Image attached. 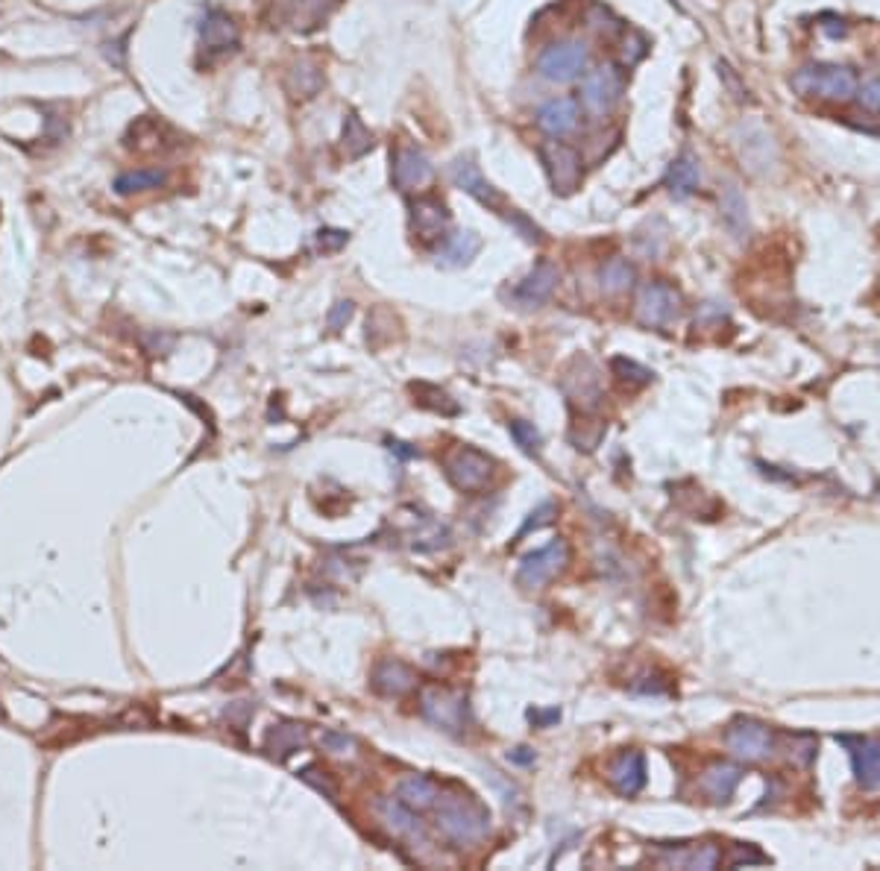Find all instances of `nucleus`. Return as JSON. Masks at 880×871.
<instances>
[{
    "label": "nucleus",
    "instance_id": "obj_1",
    "mask_svg": "<svg viewBox=\"0 0 880 871\" xmlns=\"http://www.w3.org/2000/svg\"><path fill=\"white\" fill-rule=\"evenodd\" d=\"M438 828L455 845H476L490 833V813L470 795H440Z\"/></svg>",
    "mask_w": 880,
    "mask_h": 871
},
{
    "label": "nucleus",
    "instance_id": "obj_2",
    "mask_svg": "<svg viewBox=\"0 0 880 871\" xmlns=\"http://www.w3.org/2000/svg\"><path fill=\"white\" fill-rule=\"evenodd\" d=\"M792 88L801 97L825 103H848L857 97V74L848 65H804L792 74Z\"/></svg>",
    "mask_w": 880,
    "mask_h": 871
},
{
    "label": "nucleus",
    "instance_id": "obj_3",
    "mask_svg": "<svg viewBox=\"0 0 880 871\" xmlns=\"http://www.w3.org/2000/svg\"><path fill=\"white\" fill-rule=\"evenodd\" d=\"M590 65V44L581 39L555 42L537 56V74L549 83H570Z\"/></svg>",
    "mask_w": 880,
    "mask_h": 871
},
{
    "label": "nucleus",
    "instance_id": "obj_4",
    "mask_svg": "<svg viewBox=\"0 0 880 871\" xmlns=\"http://www.w3.org/2000/svg\"><path fill=\"white\" fill-rule=\"evenodd\" d=\"M622 86H625V77L619 71V65L614 62H605L593 71L584 74L581 80V103L590 115L596 118H605L611 115L622 97Z\"/></svg>",
    "mask_w": 880,
    "mask_h": 871
},
{
    "label": "nucleus",
    "instance_id": "obj_5",
    "mask_svg": "<svg viewBox=\"0 0 880 871\" xmlns=\"http://www.w3.org/2000/svg\"><path fill=\"white\" fill-rule=\"evenodd\" d=\"M420 710L432 725H438L440 731H446V734H464L467 725H470L467 696L455 693V690H440V687L426 690L423 698H420Z\"/></svg>",
    "mask_w": 880,
    "mask_h": 871
},
{
    "label": "nucleus",
    "instance_id": "obj_6",
    "mask_svg": "<svg viewBox=\"0 0 880 871\" xmlns=\"http://www.w3.org/2000/svg\"><path fill=\"white\" fill-rule=\"evenodd\" d=\"M567 564H570V546H567V540L558 537L549 546H543V549H537V552H531V555L523 558V564L517 569V584L523 590H540L555 575H561Z\"/></svg>",
    "mask_w": 880,
    "mask_h": 871
},
{
    "label": "nucleus",
    "instance_id": "obj_7",
    "mask_svg": "<svg viewBox=\"0 0 880 871\" xmlns=\"http://www.w3.org/2000/svg\"><path fill=\"white\" fill-rule=\"evenodd\" d=\"M681 314V294L666 282H646L637 294V317L643 326L666 329Z\"/></svg>",
    "mask_w": 880,
    "mask_h": 871
},
{
    "label": "nucleus",
    "instance_id": "obj_8",
    "mask_svg": "<svg viewBox=\"0 0 880 871\" xmlns=\"http://www.w3.org/2000/svg\"><path fill=\"white\" fill-rule=\"evenodd\" d=\"M493 476V458L473 446H461L446 458V479L452 481L461 493H476Z\"/></svg>",
    "mask_w": 880,
    "mask_h": 871
},
{
    "label": "nucleus",
    "instance_id": "obj_9",
    "mask_svg": "<svg viewBox=\"0 0 880 871\" xmlns=\"http://www.w3.org/2000/svg\"><path fill=\"white\" fill-rule=\"evenodd\" d=\"M241 44V30L235 18L223 9H206L200 21V50L206 53V62H215L220 56H229Z\"/></svg>",
    "mask_w": 880,
    "mask_h": 871
},
{
    "label": "nucleus",
    "instance_id": "obj_10",
    "mask_svg": "<svg viewBox=\"0 0 880 871\" xmlns=\"http://www.w3.org/2000/svg\"><path fill=\"white\" fill-rule=\"evenodd\" d=\"M725 742L731 748L734 757L746 760V763H757V760H766L775 748V734L763 725V722H754V719H737L728 734H725Z\"/></svg>",
    "mask_w": 880,
    "mask_h": 871
},
{
    "label": "nucleus",
    "instance_id": "obj_11",
    "mask_svg": "<svg viewBox=\"0 0 880 871\" xmlns=\"http://www.w3.org/2000/svg\"><path fill=\"white\" fill-rule=\"evenodd\" d=\"M540 159H543V168L552 179V188L561 191V194H570L578 188L581 182V156L572 150L570 144L564 141H546L540 147Z\"/></svg>",
    "mask_w": 880,
    "mask_h": 871
},
{
    "label": "nucleus",
    "instance_id": "obj_12",
    "mask_svg": "<svg viewBox=\"0 0 880 871\" xmlns=\"http://www.w3.org/2000/svg\"><path fill=\"white\" fill-rule=\"evenodd\" d=\"M432 162L417 147H399L394 156V185L399 191H420L432 182Z\"/></svg>",
    "mask_w": 880,
    "mask_h": 871
},
{
    "label": "nucleus",
    "instance_id": "obj_13",
    "mask_svg": "<svg viewBox=\"0 0 880 871\" xmlns=\"http://www.w3.org/2000/svg\"><path fill=\"white\" fill-rule=\"evenodd\" d=\"M449 176H452V182L464 191V194H470V197H476L479 203L484 206H490V209H499L502 206V197H499V191L484 179V174L479 171V165L470 159V156H461V159H455L452 162V168H449Z\"/></svg>",
    "mask_w": 880,
    "mask_h": 871
},
{
    "label": "nucleus",
    "instance_id": "obj_14",
    "mask_svg": "<svg viewBox=\"0 0 880 871\" xmlns=\"http://www.w3.org/2000/svg\"><path fill=\"white\" fill-rule=\"evenodd\" d=\"M842 742L851 748V763H854V775L857 784L866 792L880 789V740H851L842 737Z\"/></svg>",
    "mask_w": 880,
    "mask_h": 871
},
{
    "label": "nucleus",
    "instance_id": "obj_15",
    "mask_svg": "<svg viewBox=\"0 0 880 871\" xmlns=\"http://www.w3.org/2000/svg\"><path fill=\"white\" fill-rule=\"evenodd\" d=\"M608 781L619 795L631 798L646 786V757L640 751H625L619 754L611 769H608Z\"/></svg>",
    "mask_w": 880,
    "mask_h": 871
},
{
    "label": "nucleus",
    "instance_id": "obj_16",
    "mask_svg": "<svg viewBox=\"0 0 880 871\" xmlns=\"http://www.w3.org/2000/svg\"><path fill=\"white\" fill-rule=\"evenodd\" d=\"M449 209L440 203L438 197H420L411 203V229L423 241H435L449 229Z\"/></svg>",
    "mask_w": 880,
    "mask_h": 871
},
{
    "label": "nucleus",
    "instance_id": "obj_17",
    "mask_svg": "<svg viewBox=\"0 0 880 871\" xmlns=\"http://www.w3.org/2000/svg\"><path fill=\"white\" fill-rule=\"evenodd\" d=\"M578 118H581V109L572 97H555L537 112V127L552 138H564L575 132Z\"/></svg>",
    "mask_w": 880,
    "mask_h": 871
},
{
    "label": "nucleus",
    "instance_id": "obj_18",
    "mask_svg": "<svg viewBox=\"0 0 880 871\" xmlns=\"http://www.w3.org/2000/svg\"><path fill=\"white\" fill-rule=\"evenodd\" d=\"M555 288H558V267L552 262H540L534 264V270L517 285L514 300L523 305H540L552 297Z\"/></svg>",
    "mask_w": 880,
    "mask_h": 871
},
{
    "label": "nucleus",
    "instance_id": "obj_19",
    "mask_svg": "<svg viewBox=\"0 0 880 871\" xmlns=\"http://www.w3.org/2000/svg\"><path fill=\"white\" fill-rule=\"evenodd\" d=\"M663 863L675 869H716L722 863V851L710 842L699 845H681V848H663Z\"/></svg>",
    "mask_w": 880,
    "mask_h": 871
},
{
    "label": "nucleus",
    "instance_id": "obj_20",
    "mask_svg": "<svg viewBox=\"0 0 880 871\" xmlns=\"http://www.w3.org/2000/svg\"><path fill=\"white\" fill-rule=\"evenodd\" d=\"M414 684H417V675L402 660H382L373 669V687L382 696H405L414 690Z\"/></svg>",
    "mask_w": 880,
    "mask_h": 871
},
{
    "label": "nucleus",
    "instance_id": "obj_21",
    "mask_svg": "<svg viewBox=\"0 0 880 871\" xmlns=\"http://www.w3.org/2000/svg\"><path fill=\"white\" fill-rule=\"evenodd\" d=\"M740 778H743L740 766H734V763H713V766L704 769L699 786H702V792L710 801L725 804V801H731L734 789L740 786Z\"/></svg>",
    "mask_w": 880,
    "mask_h": 871
},
{
    "label": "nucleus",
    "instance_id": "obj_22",
    "mask_svg": "<svg viewBox=\"0 0 880 871\" xmlns=\"http://www.w3.org/2000/svg\"><path fill=\"white\" fill-rule=\"evenodd\" d=\"M702 185V168H699V159L693 153H684L672 162L669 174H666V188L675 200H687L699 191Z\"/></svg>",
    "mask_w": 880,
    "mask_h": 871
},
{
    "label": "nucleus",
    "instance_id": "obj_23",
    "mask_svg": "<svg viewBox=\"0 0 880 871\" xmlns=\"http://www.w3.org/2000/svg\"><path fill=\"white\" fill-rule=\"evenodd\" d=\"M482 250V238L473 232V229H464V232H455L449 235V241L443 244V250L438 253V264L443 267H464L470 264Z\"/></svg>",
    "mask_w": 880,
    "mask_h": 871
},
{
    "label": "nucleus",
    "instance_id": "obj_24",
    "mask_svg": "<svg viewBox=\"0 0 880 871\" xmlns=\"http://www.w3.org/2000/svg\"><path fill=\"white\" fill-rule=\"evenodd\" d=\"M379 813L385 819V825L394 830L396 836H405V839H423V825L420 819L414 816V810L408 804H402L399 798H385L379 801Z\"/></svg>",
    "mask_w": 880,
    "mask_h": 871
},
{
    "label": "nucleus",
    "instance_id": "obj_25",
    "mask_svg": "<svg viewBox=\"0 0 880 871\" xmlns=\"http://www.w3.org/2000/svg\"><path fill=\"white\" fill-rule=\"evenodd\" d=\"M396 795L402 804H408L411 810H429L435 807L440 798L438 784L426 775H411V778H402L399 786H396Z\"/></svg>",
    "mask_w": 880,
    "mask_h": 871
},
{
    "label": "nucleus",
    "instance_id": "obj_26",
    "mask_svg": "<svg viewBox=\"0 0 880 871\" xmlns=\"http://www.w3.org/2000/svg\"><path fill=\"white\" fill-rule=\"evenodd\" d=\"M171 174L165 168H138V171H127L115 179V191L121 197H130V194H141V191H153V188H165L168 185Z\"/></svg>",
    "mask_w": 880,
    "mask_h": 871
},
{
    "label": "nucleus",
    "instance_id": "obj_27",
    "mask_svg": "<svg viewBox=\"0 0 880 871\" xmlns=\"http://www.w3.org/2000/svg\"><path fill=\"white\" fill-rule=\"evenodd\" d=\"M338 0H288V24L297 30H311L317 27Z\"/></svg>",
    "mask_w": 880,
    "mask_h": 871
},
{
    "label": "nucleus",
    "instance_id": "obj_28",
    "mask_svg": "<svg viewBox=\"0 0 880 871\" xmlns=\"http://www.w3.org/2000/svg\"><path fill=\"white\" fill-rule=\"evenodd\" d=\"M306 745V728L303 725H294V722H282V725H273L270 734H267V751L273 757H288L294 751H300Z\"/></svg>",
    "mask_w": 880,
    "mask_h": 871
},
{
    "label": "nucleus",
    "instance_id": "obj_29",
    "mask_svg": "<svg viewBox=\"0 0 880 871\" xmlns=\"http://www.w3.org/2000/svg\"><path fill=\"white\" fill-rule=\"evenodd\" d=\"M320 86H323V74L311 59H300L288 74V88L294 97H314Z\"/></svg>",
    "mask_w": 880,
    "mask_h": 871
},
{
    "label": "nucleus",
    "instance_id": "obj_30",
    "mask_svg": "<svg viewBox=\"0 0 880 871\" xmlns=\"http://www.w3.org/2000/svg\"><path fill=\"white\" fill-rule=\"evenodd\" d=\"M370 150H373V132L361 124V118L355 112H350L347 121H344V153H347V159H361Z\"/></svg>",
    "mask_w": 880,
    "mask_h": 871
},
{
    "label": "nucleus",
    "instance_id": "obj_31",
    "mask_svg": "<svg viewBox=\"0 0 880 871\" xmlns=\"http://www.w3.org/2000/svg\"><path fill=\"white\" fill-rule=\"evenodd\" d=\"M599 282H602V291L605 294H625L631 285H634V267L625 262V259H611L599 270Z\"/></svg>",
    "mask_w": 880,
    "mask_h": 871
},
{
    "label": "nucleus",
    "instance_id": "obj_32",
    "mask_svg": "<svg viewBox=\"0 0 880 871\" xmlns=\"http://www.w3.org/2000/svg\"><path fill=\"white\" fill-rule=\"evenodd\" d=\"M722 215H725L728 226H731L737 235L748 226L746 200H743V194H740L737 185H728V191H725V197H722Z\"/></svg>",
    "mask_w": 880,
    "mask_h": 871
},
{
    "label": "nucleus",
    "instance_id": "obj_33",
    "mask_svg": "<svg viewBox=\"0 0 880 871\" xmlns=\"http://www.w3.org/2000/svg\"><path fill=\"white\" fill-rule=\"evenodd\" d=\"M587 27L596 30V33H602V36H614L616 30H619V21H616V15L608 6L590 3V9H587Z\"/></svg>",
    "mask_w": 880,
    "mask_h": 871
},
{
    "label": "nucleus",
    "instance_id": "obj_34",
    "mask_svg": "<svg viewBox=\"0 0 880 871\" xmlns=\"http://www.w3.org/2000/svg\"><path fill=\"white\" fill-rule=\"evenodd\" d=\"M816 748H819V742L813 734H795L790 740V760L795 766H810L816 757Z\"/></svg>",
    "mask_w": 880,
    "mask_h": 871
},
{
    "label": "nucleus",
    "instance_id": "obj_35",
    "mask_svg": "<svg viewBox=\"0 0 880 871\" xmlns=\"http://www.w3.org/2000/svg\"><path fill=\"white\" fill-rule=\"evenodd\" d=\"M611 367H614V373L622 379V382H631V385H646V382H652V373H649L646 367H640L637 361L614 358Z\"/></svg>",
    "mask_w": 880,
    "mask_h": 871
},
{
    "label": "nucleus",
    "instance_id": "obj_36",
    "mask_svg": "<svg viewBox=\"0 0 880 871\" xmlns=\"http://www.w3.org/2000/svg\"><path fill=\"white\" fill-rule=\"evenodd\" d=\"M508 429H511V437L517 440V446H523L526 452H531V455H534V452L540 449L543 437H540V432L534 429V423H526V420H514Z\"/></svg>",
    "mask_w": 880,
    "mask_h": 871
},
{
    "label": "nucleus",
    "instance_id": "obj_37",
    "mask_svg": "<svg viewBox=\"0 0 880 871\" xmlns=\"http://www.w3.org/2000/svg\"><path fill=\"white\" fill-rule=\"evenodd\" d=\"M555 511H558V508H555V502H543V505H540V508H537V511H531V514H528L526 525H523V528H520V531H517V540H520V537H526L528 531H534V528H540V525H549V523H552V517H555Z\"/></svg>",
    "mask_w": 880,
    "mask_h": 871
},
{
    "label": "nucleus",
    "instance_id": "obj_38",
    "mask_svg": "<svg viewBox=\"0 0 880 871\" xmlns=\"http://www.w3.org/2000/svg\"><path fill=\"white\" fill-rule=\"evenodd\" d=\"M320 742H323V748H326L329 754H338V757H341V754H350L352 748H355L352 737L341 734V731H326V734L320 737Z\"/></svg>",
    "mask_w": 880,
    "mask_h": 871
},
{
    "label": "nucleus",
    "instance_id": "obj_39",
    "mask_svg": "<svg viewBox=\"0 0 880 871\" xmlns=\"http://www.w3.org/2000/svg\"><path fill=\"white\" fill-rule=\"evenodd\" d=\"M857 100H860L863 109H869V112L880 115V77L869 80L863 88H857Z\"/></svg>",
    "mask_w": 880,
    "mask_h": 871
},
{
    "label": "nucleus",
    "instance_id": "obj_40",
    "mask_svg": "<svg viewBox=\"0 0 880 871\" xmlns=\"http://www.w3.org/2000/svg\"><path fill=\"white\" fill-rule=\"evenodd\" d=\"M754 863H766V854H760L757 848H743V845H734V854L728 860L731 869H740V866H754Z\"/></svg>",
    "mask_w": 880,
    "mask_h": 871
},
{
    "label": "nucleus",
    "instance_id": "obj_41",
    "mask_svg": "<svg viewBox=\"0 0 880 871\" xmlns=\"http://www.w3.org/2000/svg\"><path fill=\"white\" fill-rule=\"evenodd\" d=\"M347 244V232L344 229H323L320 235H317V247L323 250V253H335V250H341Z\"/></svg>",
    "mask_w": 880,
    "mask_h": 871
},
{
    "label": "nucleus",
    "instance_id": "obj_42",
    "mask_svg": "<svg viewBox=\"0 0 880 871\" xmlns=\"http://www.w3.org/2000/svg\"><path fill=\"white\" fill-rule=\"evenodd\" d=\"M646 53V42H643V36H637V33H628L625 36V42H622V59L628 62V65H634L640 56Z\"/></svg>",
    "mask_w": 880,
    "mask_h": 871
},
{
    "label": "nucleus",
    "instance_id": "obj_43",
    "mask_svg": "<svg viewBox=\"0 0 880 871\" xmlns=\"http://www.w3.org/2000/svg\"><path fill=\"white\" fill-rule=\"evenodd\" d=\"M303 781H308L311 786H317V789H320V792H326L329 798H335V795H338V789H335V784L326 778V772H323V778H314V772H311V766H308V769H303Z\"/></svg>",
    "mask_w": 880,
    "mask_h": 871
},
{
    "label": "nucleus",
    "instance_id": "obj_44",
    "mask_svg": "<svg viewBox=\"0 0 880 871\" xmlns=\"http://www.w3.org/2000/svg\"><path fill=\"white\" fill-rule=\"evenodd\" d=\"M350 317H352L350 300H347V303H338L332 311H329V326H332V329H341Z\"/></svg>",
    "mask_w": 880,
    "mask_h": 871
},
{
    "label": "nucleus",
    "instance_id": "obj_45",
    "mask_svg": "<svg viewBox=\"0 0 880 871\" xmlns=\"http://www.w3.org/2000/svg\"><path fill=\"white\" fill-rule=\"evenodd\" d=\"M388 446H391V452H394L396 458H402V461H408V458H417V449H411V446H408V443H402V440H391Z\"/></svg>",
    "mask_w": 880,
    "mask_h": 871
},
{
    "label": "nucleus",
    "instance_id": "obj_46",
    "mask_svg": "<svg viewBox=\"0 0 880 871\" xmlns=\"http://www.w3.org/2000/svg\"><path fill=\"white\" fill-rule=\"evenodd\" d=\"M558 716H561L558 710H549V713H537V710H531V713H528V719H531L534 725H543V728L552 725V722H558Z\"/></svg>",
    "mask_w": 880,
    "mask_h": 871
},
{
    "label": "nucleus",
    "instance_id": "obj_47",
    "mask_svg": "<svg viewBox=\"0 0 880 871\" xmlns=\"http://www.w3.org/2000/svg\"><path fill=\"white\" fill-rule=\"evenodd\" d=\"M508 760L511 763H520V766H528V763H534V751L531 748H517V751L508 754Z\"/></svg>",
    "mask_w": 880,
    "mask_h": 871
}]
</instances>
